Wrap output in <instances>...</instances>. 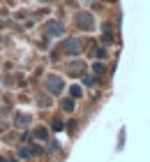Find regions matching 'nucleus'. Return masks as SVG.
I'll use <instances>...</instances> for the list:
<instances>
[{"label": "nucleus", "mask_w": 150, "mask_h": 162, "mask_svg": "<svg viewBox=\"0 0 150 162\" xmlns=\"http://www.w3.org/2000/svg\"><path fill=\"white\" fill-rule=\"evenodd\" d=\"M46 88L51 90V93H60L62 90V79L60 77H56V74H51V77H46Z\"/></svg>", "instance_id": "obj_1"}, {"label": "nucleus", "mask_w": 150, "mask_h": 162, "mask_svg": "<svg viewBox=\"0 0 150 162\" xmlns=\"http://www.w3.org/2000/svg\"><path fill=\"white\" fill-rule=\"evenodd\" d=\"M46 32H49V35H53V37H60L62 32H65V28H62L60 21H49L46 23Z\"/></svg>", "instance_id": "obj_2"}, {"label": "nucleus", "mask_w": 150, "mask_h": 162, "mask_svg": "<svg viewBox=\"0 0 150 162\" xmlns=\"http://www.w3.org/2000/svg\"><path fill=\"white\" fill-rule=\"evenodd\" d=\"M76 23H79L81 28H86V30H93V16H90L88 12H83V14H79Z\"/></svg>", "instance_id": "obj_3"}, {"label": "nucleus", "mask_w": 150, "mask_h": 162, "mask_svg": "<svg viewBox=\"0 0 150 162\" xmlns=\"http://www.w3.org/2000/svg\"><path fill=\"white\" fill-rule=\"evenodd\" d=\"M65 51L67 53H72V56H76L79 51H81V42H79V40H67V42H65Z\"/></svg>", "instance_id": "obj_4"}, {"label": "nucleus", "mask_w": 150, "mask_h": 162, "mask_svg": "<svg viewBox=\"0 0 150 162\" xmlns=\"http://www.w3.org/2000/svg\"><path fill=\"white\" fill-rule=\"evenodd\" d=\"M28 120H30V116H26V114H16L14 125H16V127H26V125H28Z\"/></svg>", "instance_id": "obj_5"}, {"label": "nucleus", "mask_w": 150, "mask_h": 162, "mask_svg": "<svg viewBox=\"0 0 150 162\" xmlns=\"http://www.w3.org/2000/svg\"><path fill=\"white\" fill-rule=\"evenodd\" d=\"M35 137H37V139H46V137H49V130H44V127H37V130H35Z\"/></svg>", "instance_id": "obj_6"}, {"label": "nucleus", "mask_w": 150, "mask_h": 162, "mask_svg": "<svg viewBox=\"0 0 150 162\" xmlns=\"http://www.w3.org/2000/svg\"><path fill=\"white\" fill-rule=\"evenodd\" d=\"M62 109H65V111H72L74 109V100H62Z\"/></svg>", "instance_id": "obj_7"}, {"label": "nucleus", "mask_w": 150, "mask_h": 162, "mask_svg": "<svg viewBox=\"0 0 150 162\" xmlns=\"http://www.w3.org/2000/svg\"><path fill=\"white\" fill-rule=\"evenodd\" d=\"M93 70H95V74H102V72H104V65H102V63H95Z\"/></svg>", "instance_id": "obj_8"}, {"label": "nucleus", "mask_w": 150, "mask_h": 162, "mask_svg": "<svg viewBox=\"0 0 150 162\" xmlns=\"http://www.w3.org/2000/svg\"><path fill=\"white\" fill-rule=\"evenodd\" d=\"M53 130H62V120H60V118L53 120Z\"/></svg>", "instance_id": "obj_9"}, {"label": "nucleus", "mask_w": 150, "mask_h": 162, "mask_svg": "<svg viewBox=\"0 0 150 162\" xmlns=\"http://www.w3.org/2000/svg\"><path fill=\"white\" fill-rule=\"evenodd\" d=\"M72 95H74V97H79V95H81V88H79V86H74V88H72Z\"/></svg>", "instance_id": "obj_10"}]
</instances>
